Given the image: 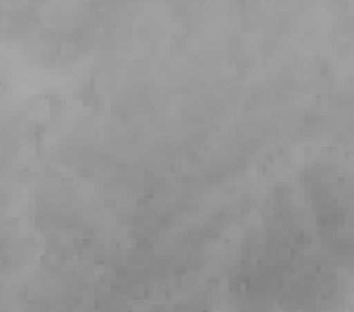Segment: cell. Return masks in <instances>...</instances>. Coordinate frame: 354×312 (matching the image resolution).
<instances>
[{"mask_svg":"<svg viewBox=\"0 0 354 312\" xmlns=\"http://www.w3.org/2000/svg\"><path fill=\"white\" fill-rule=\"evenodd\" d=\"M335 282L305 251L298 225L265 227L258 246L243 255L236 272L239 312H324Z\"/></svg>","mask_w":354,"mask_h":312,"instance_id":"cell-1","label":"cell"}]
</instances>
